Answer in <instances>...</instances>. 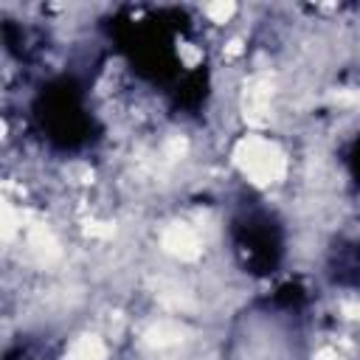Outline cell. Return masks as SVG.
<instances>
[{"instance_id":"cell-6","label":"cell","mask_w":360,"mask_h":360,"mask_svg":"<svg viewBox=\"0 0 360 360\" xmlns=\"http://www.w3.org/2000/svg\"><path fill=\"white\" fill-rule=\"evenodd\" d=\"M28 245H31V250H34L42 262H51V259L59 256V245H56V239H53L51 231L42 228V225L31 228V233H28Z\"/></svg>"},{"instance_id":"cell-8","label":"cell","mask_w":360,"mask_h":360,"mask_svg":"<svg viewBox=\"0 0 360 360\" xmlns=\"http://www.w3.org/2000/svg\"><path fill=\"white\" fill-rule=\"evenodd\" d=\"M315 360H343V357H340L335 349H323V352H318V357H315Z\"/></svg>"},{"instance_id":"cell-4","label":"cell","mask_w":360,"mask_h":360,"mask_svg":"<svg viewBox=\"0 0 360 360\" xmlns=\"http://www.w3.org/2000/svg\"><path fill=\"white\" fill-rule=\"evenodd\" d=\"M267 98H270V84H267V82H262V79H256V82L250 84V90L245 93V110H248L245 115H248L253 124L264 121Z\"/></svg>"},{"instance_id":"cell-1","label":"cell","mask_w":360,"mask_h":360,"mask_svg":"<svg viewBox=\"0 0 360 360\" xmlns=\"http://www.w3.org/2000/svg\"><path fill=\"white\" fill-rule=\"evenodd\" d=\"M236 163L256 183H273L284 174V158L278 146L264 138H245L236 149Z\"/></svg>"},{"instance_id":"cell-3","label":"cell","mask_w":360,"mask_h":360,"mask_svg":"<svg viewBox=\"0 0 360 360\" xmlns=\"http://www.w3.org/2000/svg\"><path fill=\"white\" fill-rule=\"evenodd\" d=\"M183 335H186V326H180L177 321H158L155 326H149V332H146V343L155 346V349H166V346L180 343Z\"/></svg>"},{"instance_id":"cell-2","label":"cell","mask_w":360,"mask_h":360,"mask_svg":"<svg viewBox=\"0 0 360 360\" xmlns=\"http://www.w3.org/2000/svg\"><path fill=\"white\" fill-rule=\"evenodd\" d=\"M163 248L172 256H180V259H197L200 256V239H197V233L188 225H180V222L172 225L163 233Z\"/></svg>"},{"instance_id":"cell-9","label":"cell","mask_w":360,"mask_h":360,"mask_svg":"<svg viewBox=\"0 0 360 360\" xmlns=\"http://www.w3.org/2000/svg\"><path fill=\"white\" fill-rule=\"evenodd\" d=\"M346 312H349L352 318H360V301H357V304H352V307H346Z\"/></svg>"},{"instance_id":"cell-5","label":"cell","mask_w":360,"mask_h":360,"mask_svg":"<svg viewBox=\"0 0 360 360\" xmlns=\"http://www.w3.org/2000/svg\"><path fill=\"white\" fill-rule=\"evenodd\" d=\"M104 357H107V349L96 335H82L68 349V360H104Z\"/></svg>"},{"instance_id":"cell-7","label":"cell","mask_w":360,"mask_h":360,"mask_svg":"<svg viewBox=\"0 0 360 360\" xmlns=\"http://www.w3.org/2000/svg\"><path fill=\"white\" fill-rule=\"evenodd\" d=\"M205 11H208V17H211L214 22H225V20L233 14V3H211Z\"/></svg>"}]
</instances>
